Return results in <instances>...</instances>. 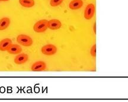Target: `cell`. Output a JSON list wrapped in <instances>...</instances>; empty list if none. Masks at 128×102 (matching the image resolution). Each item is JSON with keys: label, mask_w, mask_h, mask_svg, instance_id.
<instances>
[{"label": "cell", "mask_w": 128, "mask_h": 102, "mask_svg": "<svg viewBox=\"0 0 128 102\" xmlns=\"http://www.w3.org/2000/svg\"><path fill=\"white\" fill-rule=\"evenodd\" d=\"M12 44V41L10 39H5L0 41V50L7 51L9 47Z\"/></svg>", "instance_id": "cell-8"}, {"label": "cell", "mask_w": 128, "mask_h": 102, "mask_svg": "<svg viewBox=\"0 0 128 102\" xmlns=\"http://www.w3.org/2000/svg\"><path fill=\"white\" fill-rule=\"evenodd\" d=\"M48 21L46 20H42L37 21L34 25L33 29L36 33H43L48 28Z\"/></svg>", "instance_id": "cell-1"}, {"label": "cell", "mask_w": 128, "mask_h": 102, "mask_svg": "<svg viewBox=\"0 0 128 102\" xmlns=\"http://www.w3.org/2000/svg\"><path fill=\"white\" fill-rule=\"evenodd\" d=\"M62 24L60 21L58 20H51L48 21V28L51 30H58L61 27Z\"/></svg>", "instance_id": "cell-6"}, {"label": "cell", "mask_w": 128, "mask_h": 102, "mask_svg": "<svg viewBox=\"0 0 128 102\" xmlns=\"http://www.w3.org/2000/svg\"><path fill=\"white\" fill-rule=\"evenodd\" d=\"M17 41L20 44L23 46L29 47L32 45L33 44V40L32 39V38L24 34L19 35L17 38Z\"/></svg>", "instance_id": "cell-2"}, {"label": "cell", "mask_w": 128, "mask_h": 102, "mask_svg": "<svg viewBox=\"0 0 128 102\" xmlns=\"http://www.w3.org/2000/svg\"><path fill=\"white\" fill-rule=\"evenodd\" d=\"M95 13V6L93 4H88L85 8L84 11V17L87 20H90L94 16Z\"/></svg>", "instance_id": "cell-4"}, {"label": "cell", "mask_w": 128, "mask_h": 102, "mask_svg": "<svg viewBox=\"0 0 128 102\" xmlns=\"http://www.w3.org/2000/svg\"><path fill=\"white\" fill-rule=\"evenodd\" d=\"M46 65L45 62L39 61L34 63L32 66V70L33 71H40L45 70Z\"/></svg>", "instance_id": "cell-5"}, {"label": "cell", "mask_w": 128, "mask_h": 102, "mask_svg": "<svg viewBox=\"0 0 128 102\" xmlns=\"http://www.w3.org/2000/svg\"><path fill=\"white\" fill-rule=\"evenodd\" d=\"M63 1L64 0H51L50 4L52 7H57L60 5Z\"/></svg>", "instance_id": "cell-13"}, {"label": "cell", "mask_w": 128, "mask_h": 102, "mask_svg": "<svg viewBox=\"0 0 128 102\" xmlns=\"http://www.w3.org/2000/svg\"><path fill=\"white\" fill-rule=\"evenodd\" d=\"M83 5V2L82 0H73L69 3V8L71 10H78Z\"/></svg>", "instance_id": "cell-10"}, {"label": "cell", "mask_w": 128, "mask_h": 102, "mask_svg": "<svg viewBox=\"0 0 128 102\" xmlns=\"http://www.w3.org/2000/svg\"><path fill=\"white\" fill-rule=\"evenodd\" d=\"M57 51V48L52 44H48L42 48V53L47 56H51L55 54Z\"/></svg>", "instance_id": "cell-3"}, {"label": "cell", "mask_w": 128, "mask_h": 102, "mask_svg": "<svg viewBox=\"0 0 128 102\" xmlns=\"http://www.w3.org/2000/svg\"><path fill=\"white\" fill-rule=\"evenodd\" d=\"M8 53L11 54H19L22 51V48L19 45L11 44L9 47L8 50H7Z\"/></svg>", "instance_id": "cell-9"}, {"label": "cell", "mask_w": 128, "mask_h": 102, "mask_svg": "<svg viewBox=\"0 0 128 102\" xmlns=\"http://www.w3.org/2000/svg\"><path fill=\"white\" fill-rule=\"evenodd\" d=\"M19 2L23 7L26 8H30L34 5V0H19Z\"/></svg>", "instance_id": "cell-12"}, {"label": "cell", "mask_w": 128, "mask_h": 102, "mask_svg": "<svg viewBox=\"0 0 128 102\" xmlns=\"http://www.w3.org/2000/svg\"><path fill=\"white\" fill-rule=\"evenodd\" d=\"M10 20L7 17L3 18L0 20V30H4L9 26Z\"/></svg>", "instance_id": "cell-11"}, {"label": "cell", "mask_w": 128, "mask_h": 102, "mask_svg": "<svg viewBox=\"0 0 128 102\" xmlns=\"http://www.w3.org/2000/svg\"><path fill=\"white\" fill-rule=\"evenodd\" d=\"M28 59V56L27 54L22 53V54H20L16 56L14 59V62L17 64H22L26 63Z\"/></svg>", "instance_id": "cell-7"}, {"label": "cell", "mask_w": 128, "mask_h": 102, "mask_svg": "<svg viewBox=\"0 0 128 102\" xmlns=\"http://www.w3.org/2000/svg\"><path fill=\"white\" fill-rule=\"evenodd\" d=\"M90 53L93 57H96V45L94 44L92 48H91Z\"/></svg>", "instance_id": "cell-14"}, {"label": "cell", "mask_w": 128, "mask_h": 102, "mask_svg": "<svg viewBox=\"0 0 128 102\" xmlns=\"http://www.w3.org/2000/svg\"><path fill=\"white\" fill-rule=\"evenodd\" d=\"M8 1V0H0V1Z\"/></svg>", "instance_id": "cell-16"}, {"label": "cell", "mask_w": 128, "mask_h": 102, "mask_svg": "<svg viewBox=\"0 0 128 102\" xmlns=\"http://www.w3.org/2000/svg\"><path fill=\"white\" fill-rule=\"evenodd\" d=\"M96 24L94 23V33H95V34H96Z\"/></svg>", "instance_id": "cell-15"}]
</instances>
